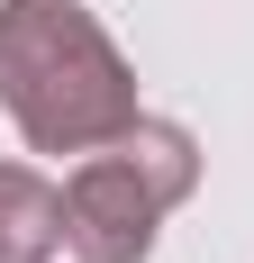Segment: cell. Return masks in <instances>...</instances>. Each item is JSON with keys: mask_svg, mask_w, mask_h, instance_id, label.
I'll use <instances>...</instances> for the list:
<instances>
[{"mask_svg": "<svg viewBox=\"0 0 254 263\" xmlns=\"http://www.w3.org/2000/svg\"><path fill=\"white\" fill-rule=\"evenodd\" d=\"M64 191L27 163H0V263H55L64 254Z\"/></svg>", "mask_w": 254, "mask_h": 263, "instance_id": "3", "label": "cell"}, {"mask_svg": "<svg viewBox=\"0 0 254 263\" xmlns=\"http://www.w3.org/2000/svg\"><path fill=\"white\" fill-rule=\"evenodd\" d=\"M200 182V145L173 118H136L127 136L91 145L64 182V236L82 263H146L164 209H182Z\"/></svg>", "mask_w": 254, "mask_h": 263, "instance_id": "2", "label": "cell"}, {"mask_svg": "<svg viewBox=\"0 0 254 263\" xmlns=\"http://www.w3.org/2000/svg\"><path fill=\"white\" fill-rule=\"evenodd\" d=\"M0 109L37 155H91L136 127V73L73 0H0Z\"/></svg>", "mask_w": 254, "mask_h": 263, "instance_id": "1", "label": "cell"}]
</instances>
